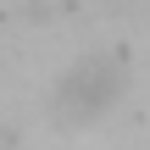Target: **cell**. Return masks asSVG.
Returning <instances> with one entry per match:
<instances>
[{
    "label": "cell",
    "instance_id": "1",
    "mask_svg": "<svg viewBox=\"0 0 150 150\" xmlns=\"http://www.w3.org/2000/svg\"><path fill=\"white\" fill-rule=\"evenodd\" d=\"M111 95H117V67H111L106 56H95V61H83V67L67 72V83H61V111L89 117V111L111 106Z\"/></svg>",
    "mask_w": 150,
    "mask_h": 150
}]
</instances>
